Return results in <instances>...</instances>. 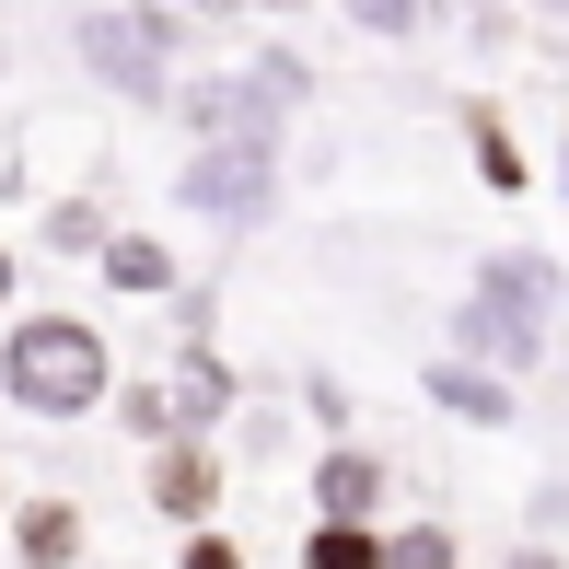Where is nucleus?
<instances>
[{
  "mask_svg": "<svg viewBox=\"0 0 569 569\" xmlns=\"http://www.w3.org/2000/svg\"><path fill=\"white\" fill-rule=\"evenodd\" d=\"M0 383H12V407H36V419H82V407H106V396H117L106 326H82V315H23L12 338H0Z\"/></svg>",
  "mask_w": 569,
  "mask_h": 569,
  "instance_id": "nucleus-1",
  "label": "nucleus"
},
{
  "mask_svg": "<svg viewBox=\"0 0 569 569\" xmlns=\"http://www.w3.org/2000/svg\"><path fill=\"white\" fill-rule=\"evenodd\" d=\"M174 106H187V128H210V151L268 140V117H279V106H302V59H291V47H268V59L232 70V82H187Z\"/></svg>",
  "mask_w": 569,
  "mask_h": 569,
  "instance_id": "nucleus-2",
  "label": "nucleus"
},
{
  "mask_svg": "<svg viewBox=\"0 0 569 569\" xmlns=\"http://www.w3.org/2000/svg\"><path fill=\"white\" fill-rule=\"evenodd\" d=\"M70 47H82L117 93H163V82H174V47H187V23H174V12H70Z\"/></svg>",
  "mask_w": 569,
  "mask_h": 569,
  "instance_id": "nucleus-3",
  "label": "nucleus"
},
{
  "mask_svg": "<svg viewBox=\"0 0 569 569\" xmlns=\"http://www.w3.org/2000/svg\"><path fill=\"white\" fill-rule=\"evenodd\" d=\"M268 198H279V163H268V140H232V151H198V163H187V210L256 221Z\"/></svg>",
  "mask_w": 569,
  "mask_h": 569,
  "instance_id": "nucleus-4",
  "label": "nucleus"
},
{
  "mask_svg": "<svg viewBox=\"0 0 569 569\" xmlns=\"http://www.w3.org/2000/svg\"><path fill=\"white\" fill-rule=\"evenodd\" d=\"M151 500H163L174 523H210V500H221V465H210V442H174V453H151Z\"/></svg>",
  "mask_w": 569,
  "mask_h": 569,
  "instance_id": "nucleus-5",
  "label": "nucleus"
},
{
  "mask_svg": "<svg viewBox=\"0 0 569 569\" xmlns=\"http://www.w3.org/2000/svg\"><path fill=\"white\" fill-rule=\"evenodd\" d=\"M477 302H500V315H523V326H547V315H558V268H547V256H488V279H477Z\"/></svg>",
  "mask_w": 569,
  "mask_h": 569,
  "instance_id": "nucleus-6",
  "label": "nucleus"
},
{
  "mask_svg": "<svg viewBox=\"0 0 569 569\" xmlns=\"http://www.w3.org/2000/svg\"><path fill=\"white\" fill-rule=\"evenodd\" d=\"M372 500H383V465H372V453L338 442V453L315 465V511H326V523H372Z\"/></svg>",
  "mask_w": 569,
  "mask_h": 569,
  "instance_id": "nucleus-7",
  "label": "nucleus"
},
{
  "mask_svg": "<svg viewBox=\"0 0 569 569\" xmlns=\"http://www.w3.org/2000/svg\"><path fill=\"white\" fill-rule=\"evenodd\" d=\"M12 558L23 569H70V558H82V511H70V500H23L12 511Z\"/></svg>",
  "mask_w": 569,
  "mask_h": 569,
  "instance_id": "nucleus-8",
  "label": "nucleus"
},
{
  "mask_svg": "<svg viewBox=\"0 0 569 569\" xmlns=\"http://www.w3.org/2000/svg\"><path fill=\"white\" fill-rule=\"evenodd\" d=\"M535 349H547V326L500 315V302H465L453 315V360H535Z\"/></svg>",
  "mask_w": 569,
  "mask_h": 569,
  "instance_id": "nucleus-9",
  "label": "nucleus"
},
{
  "mask_svg": "<svg viewBox=\"0 0 569 569\" xmlns=\"http://www.w3.org/2000/svg\"><path fill=\"white\" fill-rule=\"evenodd\" d=\"M430 396H442L453 419H488V430L511 419V383H500V372H477V360H430Z\"/></svg>",
  "mask_w": 569,
  "mask_h": 569,
  "instance_id": "nucleus-10",
  "label": "nucleus"
},
{
  "mask_svg": "<svg viewBox=\"0 0 569 569\" xmlns=\"http://www.w3.org/2000/svg\"><path fill=\"white\" fill-rule=\"evenodd\" d=\"M221 407H232V372H221L210 349H187V360H174V419H187V442L221 419Z\"/></svg>",
  "mask_w": 569,
  "mask_h": 569,
  "instance_id": "nucleus-11",
  "label": "nucleus"
},
{
  "mask_svg": "<svg viewBox=\"0 0 569 569\" xmlns=\"http://www.w3.org/2000/svg\"><path fill=\"white\" fill-rule=\"evenodd\" d=\"M383 558H396V547H383L372 523H315V535H302V569H383Z\"/></svg>",
  "mask_w": 569,
  "mask_h": 569,
  "instance_id": "nucleus-12",
  "label": "nucleus"
},
{
  "mask_svg": "<svg viewBox=\"0 0 569 569\" xmlns=\"http://www.w3.org/2000/svg\"><path fill=\"white\" fill-rule=\"evenodd\" d=\"M465 128H477V174H488V187H500V198H523V187H535V163H523V151H511V128L488 117V106H465Z\"/></svg>",
  "mask_w": 569,
  "mask_h": 569,
  "instance_id": "nucleus-13",
  "label": "nucleus"
},
{
  "mask_svg": "<svg viewBox=\"0 0 569 569\" xmlns=\"http://www.w3.org/2000/svg\"><path fill=\"white\" fill-rule=\"evenodd\" d=\"M106 279H117V291H140V302H151V291H174V256L151 244V232H117V244H106Z\"/></svg>",
  "mask_w": 569,
  "mask_h": 569,
  "instance_id": "nucleus-14",
  "label": "nucleus"
},
{
  "mask_svg": "<svg viewBox=\"0 0 569 569\" xmlns=\"http://www.w3.org/2000/svg\"><path fill=\"white\" fill-rule=\"evenodd\" d=\"M117 419L140 430L151 453H174V442H187V419H174V396H163V383H128V396H117Z\"/></svg>",
  "mask_w": 569,
  "mask_h": 569,
  "instance_id": "nucleus-15",
  "label": "nucleus"
},
{
  "mask_svg": "<svg viewBox=\"0 0 569 569\" xmlns=\"http://www.w3.org/2000/svg\"><path fill=\"white\" fill-rule=\"evenodd\" d=\"M47 244H59V256H106L117 232H106V210H93V198H59V210H47Z\"/></svg>",
  "mask_w": 569,
  "mask_h": 569,
  "instance_id": "nucleus-16",
  "label": "nucleus"
},
{
  "mask_svg": "<svg viewBox=\"0 0 569 569\" xmlns=\"http://www.w3.org/2000/svg\"><path fill=\"white\" fill-rule=\"evenodd\" d=\"M383 569H453V535H442V523H407V535H396V558H383Z\"/></svg>",
  "mask_w": 569,
  "mask_h": 569,
  "instance_id": "nucleus-17",
  "label": "nucleus"
},
{
  "mask_svg": "<svg viewBox=\"0 0 569 569\" xmlns=\"http://www.w3.org/2000/svg\"><path fill=\"white\" fill-rule=\"evenodd\" d=\"M187 569H244V547H232V535H198V547H187Z\"/></svg>",
  "mask_w": 569,
  "mask_h": 569,
  "instance_id": "nucleus-18",
  "label": "nucleus"
},
{
  "mask_svg": "<svg viewBox=\"0 0 569 569\" xmlns=\"http://www.w3.org/2000/svg\"><path fill=\"white\" fill-rule=\"evenodd\" d=\"M511 569H558V558H547V547H511Z\"/></svg>",
  "mask_w": 569,
  "mask_h": 569,
  "instance_id": "nucleus-19",
  "label": "nucleus"
},
{
  "mask_svg": "<svg viewBox=\"0 0 569 569\" xmlns=\"http://www.w3.org/2000/svg\"><path fill=\"white\" fill-rule=\"evenodd\" d=\"M0 302H12V256H0Z\"/></svg>",
  "mask_w": 569,
  "mask_h": 569,
  "instance_id": "nucleus-20",
  "label": "nucleus"
},
{
  "mask_svg": "<svg viewBox=\"0 0 569 569\" xmlns=\"http://www.w3.org/2000/svg\"><path fill=\"white\" fill-rule=\"evenodd\" d=\"M558 187H569V140H558Z\"/></svg>",
  "mask_w": 569,
  "mask_h": 569,
  "instance_id": "nucleus-21",
  "label": "nucleus"
},
{
  "mask_svg": "<svg viewBox=\"0 0 569 569\" xmlns=\"http://www.w3.org/2000/svg\"><path fill=\"white\" fill-rule=\"evenodd\" d=\"M0 523H12V511H0Z\"/></svg>",
  "mask_w": 569,
  "mask_h": 569,
  "instance_id": "nucleus-22",
  "label": "nucleus"
}]
</instances>
